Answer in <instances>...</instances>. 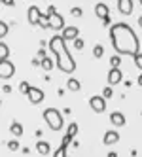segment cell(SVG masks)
Instances as JSON below:
<instances>
[{
	"label": "cell",
	"instance_id": "cell-16",
	"mask_svg": "<svg viewBox=\"0 0 142 157\" xmlns=\"http://www.w3.org/2000/svg\"><path fill=\"white\" fill-rule=\"evenodd\" d=\"M10 132H12L13 136H21V134H23V125L17 123V121H13L12 125H10Z\"/></svg>",
	"mask_w": 142,
	"mask_h": 157
},
{
	"label": "cell",
	"instance_id": "cell-20",
	"mask_svg": "<svg viewBox=\"0 0 142 157\" xmlns=\"http://www.w3.org/2000/svg\"><path fill=\"white\" fill-rule=\"evenodd\" d=\"M102 55H104V48L101 46V44H97V46L93 48V57H95V59H101Z\"/></svg>",
	"mask_w": 142,
	"mask_h": 157
},
{
	"label": "cell",
	"instance_id": "cell-17",
	"mask_svg": "<svg viewBox=\"0 0 142 157\" xmlns=\"http://www.w3.org/2000/svg\"><path fill=\"white\" fill-rule=\"evenodd\" d=\"M80 87H82V83L76 80V78H70V80L67 82V89H68V91H80Z\"/></svg>",
	"mask_w": 142,
	"mask_h": 157
},
{
	"label": "cell",
	"instance_id": "cell-26",
	"mask_svg": "<svg viewBox=\"0 0 142 157\" xmlns=\"http://www.w3.org/2000/svg\"><path fill=\"white\" fill-rule=\"evenodd\" d=\"M74 48H76V49H83V48H85V40H83V38H76V40H74Z\"/></svg>",
	"mask_w": 142,
	"mask_h": 157
},
{
	"label": "cell",
	"instance_id": "cell-14",
	"mask_svg": "<svg viewBox=\"0 0 142 157\" xmlns=\"http://www.w3.org/2000/svg\"><path fill=\"white\" fill-rule=\"evenodd\" d=\"M110 123L114 127H123L125 125V116L121 114V112H112L110 114Z\"/></svg>",
	"mask_w": 142,
	"mask_h": 157
},
{
	"label": "cell",
	"instance_id": "cell-38",
	"mask_svg": "<svg viewBox=\"0 0 142 157\" xmlns=\"http://www.w3.org/2000/svg\"><path fill=\"white\" fill-rule=\"evenodd\" d=\"M138 85H140V87H142V74H140V76H138Z\"/></svg>",
	"mask_w": 142,
	"mask_h": 157
},
{
	"label": "cell",
	"instance_id": "cell-33",
	"mask_svg": "<svg viewBox=\"0 0 142 157\" xmlns=\"http://www.w3.org/2000/svg\"><path fill=\"white\" fill-rule=\"evenodd\" d=\"M102 27H112V19H110V17L102 19Z\"/></svg>",
	"mask_w": 142,
	"mask_h": 157
},
{
	"label": "cell",
	"instance_id": "cell-35",
	"mask_svg": "<svg viewBox=\"0 0 142 157\" xmlns=\"http://www.w3.org/2000/svg\"><path fill=\"white\" fill-rule=\"evenodd\" d=\"M4 6H13V0H2Z\"/></svg>",
	"mask_w": 142,
	"mask_h": 157
},
{
	"label": "cell",
	"instance_id": "cell-18",
	"mask_svg": "<svg viewBox=\"0 0 142 157\" xmlns=\"http://www.w3.org/2000/svg\"><path fill=\"white\" fill-rule=\"evenodd\" d=\"M8 57H10V49L4 42H0V61H8Z\"/></svg>",
	"mask_w": 142,
	"mask_h": 157
},
{
	"label": "cell",
	"instance_id": "cell-10",
	"mask_svg": "<svg viewBox=\"0 0 142 157\" xmlns=\"http://www.w3.org/2000/svg\"><path fill=\"white\" fill-rule=\"evenodd\" d=\"M49 23H51V29L53 30H64V19H63V15H59V13H55V15H51L49 17Z\"/></svg>",
	"mask_w": 142,
	"mask_h": 157
},
{
	"label": "cell",
	"instance_id": "cell-9",
	"mask_svg": "<svg viewBox=\"0 0 142 157\" xmlns=\"http://www.w3.org/2000/svg\"><path fill=\"white\" fill-rule=\"evenodd\" d=\"M121 80H123V72L119 68H112L108 72V85H117Z\"/></svg>",
	"mask_w": 142,
	"mask_h": 157
},
{
	"label": "cell",
	"instance_id": "cell-28",
	"mask_svg": "<svg viewBox=\"0 0 142 157\" xmlns=\"http://www.w3.org/2000/svg\"><path fill=\"white\" fill-rule=\"evenodd\" d=\"M133 59H135V64H136V68H138V70H142V53H136Z\"/></svg>",
	"mask_w": 142,
	"mask_h": 157
},
{
	"label": "cell",
	"instance_id": "cell-15",
	"mask_svg": "<svg viewBox=\"0 0 142 157\" xmlns=\"http://www.w3.org/2000/svg\"><path fill=\"white\" fill-rule=\"evenodd\" d=\"M36 151H38L40 155H49V153H51V146H49V142L40 140V142L36 144Z\"/></svg>",
	"mask_w": 142,
	"mask_h": 157
},
{
	"label": "cell",
	"instance_id": "cell-36",
	"mask_svg": "<svg viewBox=\"0 0 142 157\" xmlns=\"http://www.w3.org/2000/svg\"><path fill=\"white\" fill-rule=\"evenodd\" d=\"M2 91H4V93H12V87H10V85H4Z\"/></svg>",
	"mask_w": 142,
	"mask_h": 157
},
{
	"label": "cell",
	"instance_id": "cell-6",
	"mask_svg": "<svg viewBox=\"0 0 142 157\" xmlns=\"http://www.w3.org/2000/svg\"><path fill=\"white\" fill-rule=\"evenodd\" d=\"M29 100L32 104H40V102H44V91L40 87H30V91H29Z\"/></svg>",
	"mask_w": 142,
	"mask_h": 157
},
{
	"label": "cell",
	"instance_id": "cell-24",
	"mask_svg": "<svg viewBox=\"0 0 142 157\" xmlns=\"http://www.w3.org/2000/svg\"><path fill=\"white\" fill-rule=\"evenodd\" d=\"M53 157H67V146H59V148L55 150V153H53Z\"/></svg>",
	"mask_w": 142,
	"mask_h": 157
},
{
	"label": "cell",
	"instance_id": "cell-1",
	"mask_svg": "<svg viewBox=\"0 0 142 157\" xmlns=\"http://www.w3.org/2000/svg\"><path fill=\"white\" fill-rule=\"evenodd\" d=\"M110 40L116 53L119 55H135L140 53V42L136 32L127 23H114L110 27Z\"/></svg>",
	"mask_w": 142,
	"mask_h": 157
},
{
	"label": "cell",
	"instance_id": "cell-8",
	"mask_svg": "<svg viewBox=\"0 0 142 157\" xmlns=\"http://www.w3.org/2000/svg\"><path fill=\"white\" fill-rule=\"evenodd\" d=\"M119 142V132L117 131H106L104 136H102V144L104 146H112V144H117Z\"/></svg>",
	"mask_w": 142,
	"mask_h": 157
},
{
	"label": "cell",
	"instance_id": "cell-37",
	"mask_svg": "<svg viewBox=\"0 0 142 157\" xmlns=\"http://www.w3.org/2000/svg\"><path fill=\"white\" fill-rule=\"evenodd\" d=\"M108 157H117V153L116 151H110V153H108Z\"/></svg>",
	"mask_w": 142,
	"mask_h": 157
},
{
	"label": "cell",
	"instance_id": "cell-19",
	"mask_svg": "<svg viewBox=\"0 0 142 157\" xmlns=\"http://www.w3.org/2000/svg\"><path fill=\"white\" fill-rule=\"evenodd\" d=\"M38 25H40L42 29H51V23H49V17H48L46 13H42V17H40V21H38Z\"/></svg>",
	"mask_w": 142,
	"mask_h": 157
},
{
	"label": "cell",
	"instance_id": "cell-40",
	"mask_svg": "<svg viewBox=\"0 0 142 157\" xmlns=\"http://www.w3.org/2000/svg\"><path fill=\"white\" fill-rule=\"evenodd\" d=\"M140 6H142V0H140Z\"/></svg>",
	"mask_w": 142,
	"mask_h": 157
},
{
	"label": "cell",
	"instance_id": "cell-11",
	"mask_svg": "<svg viewBox=\"0 0 142 157\" xmlns=\"http://www.w3.org/2000/svg\"><path fill=\"white\" fill-rule=\"evenodd\" d=\"M117 10L123 15H131L133 13V0H117Z\"/></svg>",
	"mask_w": 142,
	"mask_h": 157
},
{
	"label": "cell",
	"instance_id": "cell-3",
	"mask_svg": "<svg viewBox=\"0 0 142 157\" xmlns=\"http://www.w3.org/2000/svg\"><path fill=\"white\" fill-rule=\"evenodd\" d=\"M44 121L48 123L51 131H61L63 129V114L57 108H46L44 110Z\"/></svg>",
	"mask_w": 142,
	"mask_h": 157
},
{
	"label": "cell",
	"instance_id": "cell-27",
	"mask_svg": "<svg viewBox=\"0 0 142 157\" xmlns=\"http://www.w3.org/2000/svg\"><path fill=\"white\" fill-rule=\"evenodd\" d=\"M8 150H10V151H17V150H19V142H17V140H10V142H8Z\"/></svg>",
	"mask_w": 142,
	"mask_h": 157
},
{
	"label": "cell",
	"instance_id": "cell-22",
	"mask_svg": "<svg viewBox=\"0 0 142 157\" xmlns=\"http://www.w3.org/2000/svg\"><path fill=\"white\" fill-rule=\"evenodd\" d=\"M42 70H51L53 68V61L49 59V57H46V59H42Z\"/></svg>",
	"mask_w": 142,
	"mask_h": 157
},
{
	"label": "cell",
	"instance_id": "cell-21",
	"mask_svg": "<svg viewBox=\"0 0 142 157\" xmlns=\"http://www.w3.org/2000/svg\"><path fill=\"white\" fill-rule=\"evenodd\" d=\"M110 64H112V68H119V64H121V55H112Z\"/></svg>",
	"mask_w": 142,
	"mask_h": 157
},
{
	"label": "cell",
	"instance_id": "cell-39",
	"mask_svg": "<svg viewBox=\"0 0 142 157\" xmlns=\"http://www.w3.org/2000/svg\"><path fill=\"white\" fill-rule=\"evenodd\" d=\"M138 25H140V29H142V15L138 17Z\"/></svg>",
	"mask_w": 142,
	"mask_h": 157
},
{
	"label": "cell",
	"instance_id": "cell-7",
	"mask_svg": "<svg viewBox=\"0 0 142 157\" xmlns=\"http://www.w3.org/2000/svg\"><path fill=\"white\" fill-rule=\"evenodd\" d=\"M61 36L64 40H76V38H80V30H78V27L68 25V27H64V30H63Z\"/></svg>",
	"mask_w": 142,
	"mask_h": 157
},
{
	"label": "cell",
	"instance_id": "cell-2",
	"mask_svg": "<svg viewBox=\"0 0 142 157\" xmlns=\"http://www.w3.org/2000/svg\"><path fill=\"white\" fill-rule=\"evenodd\" d=\"M49 51L55 55V64L57 68L64 74H72L76 70V61L70 55V51L67 49V40H64L61 34H55L53 38H49L48 42Z\"/></svg>",
	"mask_w": 142,
	"mask_h": 157
},
{
	"label": "cell",
	"instance_id": "cell-13",
	"mask_svg": "<svg viewBox=\"0 0 142 157\" xmlns=\"http://www.w3.org/2000/svg\"><path fill=\"white\" fill-rule=\"evenodd\" d=\"M95 15L102 21V19H106V17H110V10H108V6H106V4L99 2V4L95 6Z\"/></svg>",
	"mask_w": 142,
	"mask_h": 157
},
{
	"label": "cell",
	"instance_id": "cell-4",
	"mask_svg": "<svg viewBox=\"0 0 142 157\" xmlns=\"http://www.w3.org/2000/svg\"><path fill=\"white\" fill-rule=\"evenodd\" d=\"M89 106L93 112H97V114H102V112L106 110V98L102 95H95L89 98Z\"/></svg>",
	"mask_w": 142,
	"mask_h": 157
},
{
	"label": "cell",
	"instance_id": "cell-29",
	"mask_svg": "<svg viewBox=\"0 0 142 157\" xmlns=\"http://www.w3.org/2000/svg\"><path fill=\"white\" fill-rule=\"evenodd\" d=\"M6 34H8V23L2 21V23H0V38H4Z\"/></svg>",
	"mask_w": 142,
	"mask_h": 157
},
{
	"label": "cell",
	"instance_id": "cell-30",
	"mask_svg": "<svg viewBox=\"0 0 142 157\" xmlns=\"http://www.w3.org/2000/svg\"><path fill=\"white\" fill-rule=\"evenodd\" d=\"M72 142H74V136H70V134H64V136H63V146L68 148V144H72Z\"/></svg>",
	"mask_w": 142,
	"mask_h": 157
},
{
	"label": "cell",
	"instance_id": "cell-32",
	"mask_svg": "<svg viewBox=\"0 0 142 157\" xmlns=\"http://www.w3.org/2000/svg\"><path fill=\"white\" fill-rule=\"evenodd\" d=\"M112 95H114L112 87H110V85H108V87H104V91H102V97H104V98H110Z\"/></svg>",
	"mask_w": 142,
	"mask_h": 157
},
{
	"label": "cell",
	"instance_id": "cell-12",
	"mask_svg": "<svg viewBox=\"0 0 142 157\" xmlns=\"http://www.w3.org/2000/svg\"><path fill=\"white\" fill-rule=\"evenodd\" d=\"M40 17H42L40 8H38V6H30V8H29V23H30V25H38Z\"/></svg>",
	"mask_w": 142,
	"mask_h": 157
},
{
	"label": "cell",
	"instance_id": "cell-31",
	"mask_svg": "<svg viewBox=\"0 0 142 157\" xmlns=\"http://www.w3.org/2000/svg\"><path fill=\"white\" fill-rule=\"evenodd\" d=\"M70 13H72L74 17H82V15H83L82 8H78V6H76V8H72V10H70Z\"/></svg>",
	"mask_w": 142,
	"mask_h": 157
},
{
	"label": "cell",
	"instance_id": "cell-25",
	"mask_svg": "<svg viewBox=\"0 0 142 157\" xmlns=\"http://www.w3.org/2000/svg\"><path fill=\"white\" fill-rule=\"evenodd\" d=\"M67 134H70V136H76V134H78V123H70L68 129H67Z\"/></svg>",
	"mask_w": 142,
	"mask_h": 157
},
{
	"label": "cell",
	"instance_id": "cell-34",
	"mask_svg": "<svg viewBox=\"0 0 142 157\" xmlns=\"http://www.w3.org/2000/svg\"><path fill=\"white\" fill-rule=\"evenodd\" d=\"M38 57H40V59H46V57H48V55H46V51H44L42 48H40V51H38Z\"/></svg>",
	"mask_w": 142,
	"mask_h": 157
},
{
	"label": "cell",
	"instance_id": "cell-5",
	"mask_svg": "<svg viewBox=\"0 0 142 157\" xmlns=\"http://www.w3.org/2000/svg\"><path fill=\"white\" fill-rule=\"evenodd\" d=\"M15 74V66H13V63L12 61H0V78L2 80H10Z\"/></svg>",
	"mask_w": 142,
	"mask_h": 157
},
{
	"label": "cell",
	"instance_id": "cell-23",
	"mask_svg": "<svg viewBox=\"0 0 142 157\" xmlns=\"http://www.w3.org/2000/svg\"><path fill=\"white\" fill-rule=\"evenodd\" d=\"M30 87H32V85H30L29 82H21V83H19V91L23 93V95H29V91H30Z\"/></svg>",
	"mask_w": 142,
	"mask_h": 157
}]
</instances>
